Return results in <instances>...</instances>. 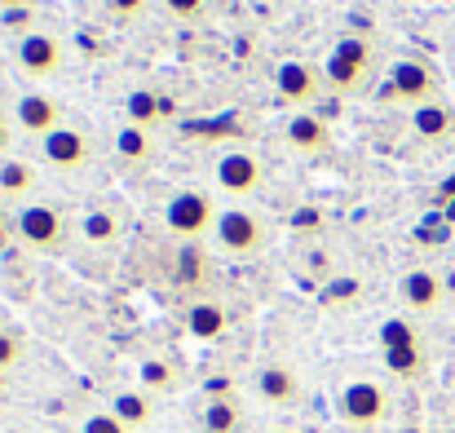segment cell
Here are the masks:
<instances>
[{
    "mask_svg": "<svg viewBox=\"0 0 455 433\" xmlns=\"http://www.w3.org/2000/svg\"><path fill=\"white\" fill-rule=\"evenodd\" d=\"M13 235H18L22 248H31V253H40V257H53V253H62V244H67V217H62V208H53V204H44V199H31V204L18 208Z\"/></svg>",
    "mask_w": 455,
    "mask_h": 433,
    "instance_id": "obj_2",
    "label": "cell"
},
{
    "mask_svg": "<svg viewBox=\"0 0 455 433\" xmlns=\"http://www.w3.org/2000/svg\"><path fill=\"white\" fill-rule=\"evenodd\" d=\"M0 385H4V372H0Z\"/></svg>",
    "mask_w": 455,
    "mask_h": 433,
    "instance_id": "obj_35",
    "label": "cell"
},
{
    "mask_svg": "<svg viewBox=\"0 0 455 433\" xmlns=\"http://www.w3.org/2000/svg\"><path fill=\"white\" fill-rule=\"evenodd\" d=\"M0 18H4V27H9V31H22V36H31V31H36V27H31V9H4Z\"/></svg>",
    "mask_w": 455,
    "mask_h": 433,
    "instance_id": "obj_31",
    "label": "cell"
},
{
    "mask_svg": "<svg viewBox=\"0 0 455 433\" xmlns=\"http://www.w3.org/2000/svg\"><path fill=\"white\" fill-rule=\"evenodd\" d=\"M13 58H18V67H22L27 80H53L62 71V62H67V49H62V40L53 31H40L36 27L31 36H18Z\"/></svg>",
    "mask_w": 455,
    "mask_h": 433,
    "instance_id": "obj_8",
    "label": "cell"
},
{
    "mask_svg": "<svg viewBox=\"0 0 455 433\" xmlns=\"http://www.w3.org/2000/svg\"><path fill=\"white\" fill-rule=\"evenodd\" d=\"M371 67H376L371 40H363V36H340V40L331 44V53H327L323 76H327V84H331L336 93H358V89L371 80Z\"/></svg>",
    "mask_w": 455,
    "mask_h": 433,
    "instance_id": "obj_3",
    "label": "cell"
},
{
    "mask_svg": "<svg viewBox=\"0 0 455 433\" xmlns=\"http://www.w3.org/2000/svg\"><path fill=\"white\" fill-rule=\"evenodd\" d=\"M411 133L420 138V142H447L455 133V111L447 102H425V107H416L411 111Z\"/></svg>",
    "mask_w": 455,
    "mask_h": 433,
    "instance_id": "obj_16",
    "label": "cell"
},
{
    "mask_svg": "<svg viewBox=\"0 0 455 433\" xmlns=\"http://www.w3.org/2000/svg\"><path fill=\"white\" fill-rule=\"evenodd\" d=\"M434 98H438V76H434V67L425 58H398V62H389V71L380 80V102L411 107L416 111V107H425Z\"/></svg>",
    "mask_w": 455,
    "mask_h": 433,
    "instance_id": "obj_1",
    "label": "cell"
},
{
    "mask_svg": "<svg viewBox=\"0 0 455 433\" xmlns=\"http://www.w3.org/2000/svg\"><path fill=\"white\" fill-rule=\"evenodd\" d=\"M80 433H133L116 412H93V416H84V425Z\"/></svg>",
    "mask_w": 455,
    "mask_h": 433,
    "instance_id": "obj_28",
    "label": "cell"
},
{
    "mask_svg": "<svg viewBox=\"0 0 455 433\" xmlns=\"http://www.w3.org/2000/svg\"><path fill=\"white\" fill-rule=\"evenodd\" d=\"M275 89H279V102H283V107L309 111V107L318 102V93L327 89V76H323L314 62H305V58H288V62H279V71H275Z\"/></svg>",
    "mask_w": 455,
    "mask_h": 433,
    "instance_id": "obj_7",
    "label": "cell"
},
{
    "mask_svg": "<svg viewBox=\"0 0 455 433\" xmlns=\"http://www.w3.org/2000/svg\"><path fill=\"white\" fill-rule=\"evenodd\" d=\"M124 116H129V124H138V129H155V124L168 116V102H164L155 89H129Z\"/></svg>",
    "mask_w": 455,
    "mask_h": 433,
    "instance_id": "obj_20",
    "label": "cell"
},
{
    "mask_svg": "<svg viewBox=\"0 0 455 433\" xmlns=\"http://www.w3.org/2000/svg\"><path fill=\"white\" fill-rule=\"evenodd\" d=\"M327 124L314 116V111H292V120L283 124V146L292 155H323L327 150Z\"/></svg>",
    "mask_w": 455,
    "mask_h": 433,
    "instance_id": "obj_15",
    "label": "cell"
},
{
    "mask_svg": "<svg viewBox=\"0 0 455 433\" xmlns=\"http://www.w3.org/2000/svg\"><path fill=\"white\" fill-rule=\"evenodd\" d=\"M168 279H172V288H181V292L204 288V284H208V257H204L195 244H181V248L172 253Z\"/></svg>",
    "mask_w": 455,
    "mask_h": 433,
    "instance_id": "obj_17",
    "label": "cell"
},
{
    "mask_svg": "<svg viewBox=\"0 0 455 433\" xmlns=\"http://www.w3.org/2000/svg\"><path fill=\"white\" fill-rule=\"evenodd\" d=\"M212 239H217L221 253H230V257H252V253L266 248L270 230H266V221H261L257 212H248V208H221Z\"/></svg>",
    "mask_w": 455,
    "mask_h": 433,
    "instance_id": "obj_5",
    "label": "cell"
},
{
    "mask_svg": "<svg viewBox=\"0 0 455 433\" xmlns=\"http://www.w3.org/2000/svg\"><path fill=\"white\" fill-rule=\"evenodd\" d=\"M164 9H168L172 18H181V22H195V18H204L208 0H164Z\"/></svg>",
    "mask_w": 455,
    "mask_h": 433,
    "instance_id": "obj_29",
    "label": "cell"
},
{
    "mask_svg": "<svg viewBox=\"0 0 455 433\" xmlns=\"http://www.w3.org/2000/svg\"><path fill=\"white\" fill-rule=\"evenodd\" d=\"M230 323H235L230 309L212 296H199V301L186 305V332L195 341H221V336H230Z\"/></svg>",
    "mask_w": 455,
    "mask_h": 433,
    "instance_id": "obj_14",
    "label": "cell"
},
{
    "mask_svg": "<svg viewBox=\"0 0 455 433\" xmlns=\"http://www.w3.org/2000/svg\"><path fill=\"white\" fill-rule=\"evenodd\" d=\"M31 186H36V172L22 159H4L0 164V190L4 195H31Z\"/></svg>",
    "mask_w": 455,
    "mask_h": 433,
    "instance_id": "obj_26",
    "label": "cell"
},
{
    "mask_svg": "<svg viewBox=\"0 0 455 433\" xmlns=\"http://www.w3.org/2000/svg\"><path fill=\"white\" fill-rule=\"evenodd\" d=\"M116 159L129 164V168H147L155 159V138L151 129H138V124H120L116 129Z\"/></svg>",
    "mask_w": 455,
    "mask_h": 433,
    "instance_id": "obj_18",
    "label": "cell"
},
{
    "mask_svg": "<svg viewBox=\"0 0 455 433\" xmlns=\"http://www.w3.org/2000/svg\"><path fill=\"white\" fill-rule=\"evenodd\" d=\"M266 181V164L257 150H226L217 159V186L226 195H252Z\"/></svg>",
    "mask_w": 455,
    "mask_h": 433,
    "instance_id": "obj_11",
    "label": "cell"
},
{
    "mask_svg": "<svg viewBox=\"0 0 455 433\" xmlns=\"http://www.w3.org/2000/svg\"><path fill=\"white\" fill-rule=\"evenodd\" d=\"M22 358H27V336L18 327H0V372L9 376Z\"/></svg>",
    "mask_w": 455,
    "mask_h": 433,
    "instance_id": "obj_27",
    "label": "cell"
},
{
    "mask_svg": "<svg viewBox=\"0 0 455 433\" xmlns=\"http://www.w3.org/2000/svg\"><path fill=\"white\" fill-rule=\"evenodd\" d=\"M217 204L208 199V190H177L164 204V226L181 239V244H199L204 235L217 230Z\"/></svg>",
    "mask_w": 455,
    "mask_h": 433,
    "instance_id": "obj_4",
    "label": "cell"
},
{
    "mask_svg": "<svg viewBox=\"0 0 455 433\" xmlns=\"http://www.w3.org/2000/svg\"><path fill=\"white\" fill-rule=\"evenodd\" d=\"M111 412L129 425V429L138 433V429H147L155 421V403H151V394L147 389H129V394H116V403H111Z\"/></svg>",
    "mask_w": 455,
    "mask_h": 433,
    "instance_id": "obj_21",
    "label": "cell"
},
{
    "mask_svg": "<svg viewBox=\"0 0 455 433\" xmlns=\"http://www.w3.org/2000/svg\"><path fill=\"white\" fill-rule=\"evenodd\" d=\"M407 345H420V332L411 318H385L380 323V349H407Z\"/></svg>",
    "mask_w": 455,
    "mask_h": 433,
    "instance_id": "obj_24",
    "label": "cell"
},
{
    "mask_svg": "<svg viewBox=\"0 0 455 433\" xmlns=\"http://www.w3.org/2000/svg\"><path fill=\"white\" fill-rule=\"evenodd\" d=\"M407 433H416V429H407Z\"/></svg>",
    "mask_w": 455,
    "mask_h": 433,
    "instance_id": "obj_36",
    "label": "cell"
},
{
    "mask_svg": "<svg viewBox=\"0 0 455 433\" xmlns=\"http://www.w3.org/2000/svg\"><path fill=\"white\" fill-rule=\"evenodd\" d=\"M257 398L270 403V407H292V403H301V376H297V367H288V363H266V367L257 372Z\"/></svg>",
    "mask_w": 455,
    "mask_h": 433,
    "instance_id": "obj_13",
    "label": "cell"
},
{
    "mask_svg": "<svg viewBox=\"0 0 455 433\" xmlns=\"http://www.w3.org/2000/svg\"><path fill=\"white\" fill-rule=\"evenodd\" d=\"M9 142H13V124H9V120L0 116V155L9 150Z\"/></svg>",
    "mask_w": 455,
    "mask_h": 433,
    "instance_id": "obj_32",
    "label": "cell"
},
{
    "mask_svg": "<svg viewBox=\"0 0 455 433\" xmlns=\"http://www.w3.org/2000/svg\"><path fill=\"white\" fill-rule=\"evenodd\" d=\"M270 433H297V429H270Z\"/></svg>",
    "mask_w": 455,
    "mask_h": 433,
    "instance_id": "obj_34",
    "label": "cell"
},
{
    "mask_svg": "<svg viewBox=\"0 0 455 433\" xmlns=\"http://www.w3.org/2000/svg\"><path fill=\"white\" fill-rule=\"evenodd\" d=\"M40 159L53 172H84L93 164V138L76 124H58L49 138H40Z\"/></svg>",
    "mask_w": 455,
    "mask_h": 433,
    "instance_id": "obj_6",
    "label": "cell"
},
{
    "mask_svg": "<svg viewBox=\"0 0 455 433\" xmlns=\"http://www.w3.org/2000/svg\"><path fill=\"white\" fill-rule=\"evenodd\" d=\"M398 301L411 309V314H434L443 309L447 301V279L438 270H407L403 284H398Z\"/></svg>",
    "mask_w": 455,
    "mask_h": 433,
    "instance_id": "obj_12",
    "label": "cell"
},
{
    "mask_svg": "<svg viewBox=\"0 0 455 433\" xmlns=\"http://www.w3.org/2000/svg\"><path fill=\"white\" fill-rule=\"evenodd\" d=\"M58 124H67V120H62V102H58L53 93L27 89V93L13 98V129H18V133H27V138H49Z\"/></svg>",
    "mask_w": 455,
    "mask_h": 433,
    "instance_id": "obj_10",
    "label": "cell"
},
{
    "mask_svg": "<svg viewBox=\"0 0 455 433\" xmlns=\"http://www.w3.org/2000/svg\"><path fill=\"white\" fill-rule=\"evenodd\" d=\"M389 416V394L376 381H349L340 389V421L354 429H371Z\"/></svg>",
    "mask_w": 455,
    "mask_h": 433,
    "instance_id": "obj_9",
    "label": "cell"
},
{
    "mask_svg": "<svg viewBox=\"0 0 455 433\" xmlns=\"http://www.w3.org/2000/svg\"><path fill=\"white\" fill-rule=\"evenodd\" d=\"M4 9H31V0H0V13Z\"/></svg>",
    "mask_w": 455,
    "mask_h": 433,
    "instance_id": "obj_33",
    "label": "cell"
},
{
    "mask_svg": "<svg viewBox=\"0 0 455 433\" xmlns=\"http://www.w3.org/2000/svg\"><path fill=\"white\" fill-rule=\"evenodd\" d=\"M120 235H124V221L111 208H93L80 217V239L93 248H111V244H120Z\"/></svg>",
    "mask_w": 455,
    "mask_h": 433,
    "instance_id": "obj_19",
    "label": "cell"
},
{
    "mask_svg": "<svg viewBox=\"0 0 455 433\" xmlns=\"http://www.w3.org/2000/svg\"><path fill=\"white\" fill-rule=\"evenodd\" d=\"M142 385H147V394H172V389H177L172 363H168V358H147V363H142Z\"/></svg>",
    "mask_w": 455,
    "mask_h": 433,
    "instance_id": "obj_25",
    "label": "cell"
},
{
    "mask_svg": "<svg viewBox=\"0 0 455 433\" xmlns=\"http://www.w3.org/2000/svg\"><path fill=\"white\" fill-rule=\"evenodd\" d=\"M204 433H243V412L235 398H208L204 407Z\"/></svg>",
    "mask_w": 455,
    "mask_h": 433,
    "instance_id": "obj_22",
    "label": "cell"
},
{
    "mask_svg": "<svg viewBox=\"0 0 455 433\" xmlns=\"http://www.w3.org/2000/svg\"><path fill=\"white\" fill-rule=\"evenodd\" d=\"M385 367L398 376V381H420L429 358H425V345H407V349H389L385 354Z\"/></svg>",
    "mask_w": 455,
    "mask_h": 433,
    "instance_id": "obj_23",
    "label": "cell"
},
{
    "mask_svg": "<svg viewBox=\"0 0 455 433\" xmlns=\"http://www.w3.org/2000/svg\"><path fill=\"white\" fill-rule=\"evenodd\" d=\"M107 9L120 18V22H138L147 13V0H107Z\"/></svg>",
    "mask_w": 455,
    "mask_h": 433,
    "instance_id": "obj_30",
    "label": "cell"
}]
</instances>
